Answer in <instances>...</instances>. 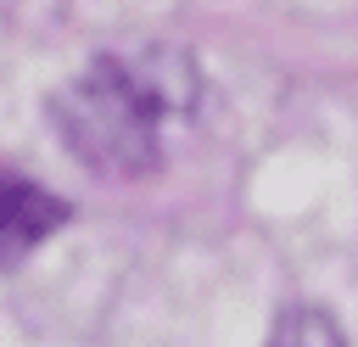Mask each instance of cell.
Masks as SVG:
<instances>
[{
  "mask_svg": "<svg viewBox=\"0 0 358 347\" xmlns=\"http://www.w3.org/2000/svg\"><path fill=\"white\" fill-rule=\"evenodd\" d=\"M201 106V67L179 45L101 50L50 95L62 146L101 179H145L162 168L173 129Z\"/></svg>",
  "mask_w": 358,
  "mask_h": 347,
  "instance_id": "1",
  "label": "cell"
},
{
  "mask_svg": "<svg viewBox=\"0 0 358 347\" xmlns=\"http://www.w3.org/2000/svg\"><path fill=\"white\" fill-rule=\"evenodd\" d=\"M62 224H67V201L56 190L0 168V269H22Z\"/></svg>",
  "mask_w": 358,
  "mask_h": 347,
  "instance_id": "2",
  "label": "cell"
},
{
  "mask_svg": "<svg viewBox=\"0 0 358 347\" xmlns=\"http://www.w3.org/2000/svg\"><path fill=\"white\" fill-rule=\"evenodd\" d=\"M268 347H347V336H341V325H336L324 308H313V302H291V308L280 313Z\"/></svg>",
  "mask_w": 358,
  "mask_h": 347,
  "instance_id": "3",
  "label": "cell"
}]
</instances>
